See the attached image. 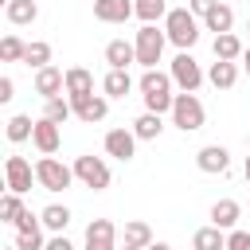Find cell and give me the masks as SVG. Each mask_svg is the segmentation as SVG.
I'll return each instance as SVG.
<instances>
[{"mask_svg":"<svg viewBox=\"0 0 250 250\" xmlns=\"http://www.w3.org/2000/svg\"><path fill=\"white\" fill-rule=\"evenodd\" d=\"M141 98H145V109L148 113H172V102H176V94H172V74H160V70H145L141 74Z\"/></svg>","mask_w":250,"mask_h":250,"instance_id":"cell-1","label":"cell"},{"mask_svg":"<svg viewBox=\"0 0 250 250\" xmlns=\"http://www.w3.org/2000/svg\"><path fill=\"white\" fill-rule=\"evenodd\" d=\"M164 35H168V43H176L180 51H191V47L199 43V23H195L191 8H172V12L164 16Z\"/></svg>","mask_w":250,"mask_h":250,"instance_id":"cell-2","label":"cell"},{"mask_svg":"<svg viewBox=\"0 0 250 250\" xmlns=\"http://www.w3.org/2000/svg\"><path fill=\"white\" fill-rule=\"evenodd\" d=\"M164 43H168V35L164 31H156V23H141V31H137V62L145 66V70H156V62H160V55H164Z\"/></svg>","mask_w":250,"mask_h":250,"instance_id":"cell-3","label":"cell"},{"mask_svg":"<svg viewBox=\"0 0 250 250\" xmlns=\"http://www.w3.org/2000/svg\"><path fill=\"white\" fill-rule=\"evenodd\" d=\"M203 102L195 98V94H176V102H172V125L176 129H184V133H195V129H203Z\"/></svg>","mask_w":250,"mask_h":250,"instance_id":"cell-4","label":"cell"},{"mask_svg":"<svg viewBox=\"0 0 250 250\" xmlns=\"http://www.w3.org/2000/svg\"><path fill=\"white\" fill-rule=\"evenodd\" d=\"M35 180H39V188H47V191H62V188L74 184V168H66V164L55 160V156H43V160L35 164Z\"/></svg>","mask_w":250,"mask_h":250,"instance_id":"cell-5","label":"cell"},{"mask_svg":"<svg viewBox=\"0 0 250 250\" xmlns=\"http://www.w3.org/2000/svg\"><path fill=\"white\" fill-rule=\"evenodd\" d=\"M74 180L102 191V188H109V164L102 156H74Z\"/></svg>","mask_w":250,"mask_h":250,"instance_id":"cell-6","label":"cell"},{"mask_svg":"<svg viewBox=\"0 0 250 250\" xmlns=\"http://www.w3.org/2000/svg\"><path fill=\"white\" fill-rule=\"evenodd\" d=\"M168 74H172V82H176L184 94H195L199 82H203V70H199V62H195L188 51H180V55L172 59V70H168Z\"/></svg>","mask_w":250,"mask_h":250,"instance_id":"cell-7","label":"cell"},{"mask_svg":"<svg viewBox=\"0 0 250 250\" xmlns=\"http://www.w3.org/2000/svg\"><path fill=\"white\" fill-rule=\"evenodd\" d=\"M4 180H8V191L23 195V191H31L35 168H31V164H27L23 156H8V160H4Z\"/></svg>","mask_w":250,"mask_h":250,"instance_id":"cell-8","label":"cell"},{"mask_svg":"<svg viewBox=\"0 0 250 250\" xmlns=\"http://www.w3.org/2000/svg\"><path fill=\"white\" fill-rule=\"evenodd\" d=\"M62 90H66V70H59V66H43V70H35V94H39L43 102L62 98Z\"/></svg>","mask_w":250,"mask_h":250,"instance_id":"cell-9","label":"cell"},{"mask_svg":"<svg viewBox=\"0 0 250 250\" xmlns=\"http://www.w3.org/2000/svg\"><path fill=\"white\" fill-rule=\"evenodd\" d=\"M86 250H117V227L109 219H94L86 227Z\"/></svg>","mask_w":250,"mask_h":250,"instance_id":"cell-10","label":"cell"},{"mask_svg":"<svg viewBox=\"0 0 250 250\" xmlns=\"http://www.w3.org/2000/svg\"><path fill=\"white\" fill-rule=\"evenodd\" d=\"M70 105H74V117H78V121H86V125H94V121H102V117L109 113V102H105L102 94H86V98H70Z\"/></svg>","mask_w":250,"mask_h":250,"instance_id":"cell-11","label":"cell"},{"mask_svg":"<svg viewBox=\"0 0 250 250\" xmlns=\"http://www.w3.org/2000/svg\"><path fill=\"white\" fill-rule=\"evenodd\" d=\"M31 141H35V148H39L43 156H55V152H59V145H62V133H59V125H55V121L39 117V121H35V133H31Z\"/></svg>","mask_w":250,"mask_h":250,"instance_id":"cell-12","label":"cell"},{"mask_svg":"<svg viewBox=\"0 0 250 250\" xmlns=\"http://www.w3.org/2000/svg\"><path fill=\"white\" fill-rule=\"evenodd\" d=\"M105 152L117 156V160H133V152H137V133H133V129H109V133H105Z\"/></svg>","mask_w":250,"mask_h":250,"instance_id":"cell-13","label":"cell"},{"mask_svg":"<svg viewBox=\"0 0 250 250\" xmlns=\"http://www.w3.org/2000/svg\"><path fill=\"white\" fill-rule=\"evenodd\" d=\"M195 164H199V172H211V176L219 172V176H223V172L230 168V152H227L223 145H207V148H199Z\"/></svg>","mask_w":250,"mask_h":250,"instance_id":"cell-14","label":"cell"},{"mask_svg":"<svg viewBox=\"0 0 250 250\" xmlns=\"http://www.w3.org/2000/svg\"><path fill=\"white\" fill-rule=\"evenodd\" d=\"M94 16H98L102 23H125V20L137 16V12H133L129 0H94Z\"/></svg>","mask_w":250,"mask_h":250,"instance_id":"cell-15","label":"cell"},{"mask_svg":"<svg viewBox=\"0 0 250 250\" xmlns=\"http://www.w3.org/2000/svg\"><path fill=\"white\" fill-rule=\"evenodd\" d=\"M105 62H109V70H125L129 62H137V47L125 43V39H109L105 43Z\"/></svg>","mask_w":250,"mask_h":250,"instance_id":"cell-16","label":"cell"},{"mask_svg":"<svg viewBox=\"0 0 250 250\" xmlns=\"http://www.w3.org/2000/svg\"><path fill=\"white\" fill-rule=\"evenodd\" d=\"M238 215H242V207H238L234 199H219V203L211 207V227H219V230H234Z\"/></svg>","mask_w":250,"mask_h":250,"instance_id":"cell-17","label":"cell"},{"mask_svg":"<svg viewBox=\"0 0 250 250\" xmlns=\"http://www.w3.org/2000/svg\"><path fill=\"white\" fill-rule=\"evenodd\" d=\"M66 94H70V98L94 94V74H90L86 66H70V70H66Z\"/></svg>","mask_w":250,"mask_h":250,"instance_id":"cell-18","label":"cell"},{"mask_svg":"<svg viewBox=\"0 0 250 250\" xmlns=\"http://www.w3.org/2000/svg\"><path fill=\"white\" fill-rule=\"evenodd\" d=\"M207 78H211V86H215V90H230V86L238 82V66H234V62L215 59V62H211V70H207Z\"/></svg>","mask_w":250,"mask_h":250,"instance_id":"cell-19","label":"cell"},{"mask_svg":"<svg viewBox=\"0 0 250 250\" xmlns=\"http://www.w3.org/2000/svg\"><path fill=\"white\" fill-rule=\"evenodd\" d=\"M191 250H227V234L219 227H199L191 234Z\"/></svg>","mask_w":250,"mask_h":250,"instance_id":"cell-20","label":"cell"},{"mask_svg":"<svg viewBox=\"0 0 250 250\" xmlns=\"http://www.w3.org/2000/svg\"><path fill=\"white\" fill-rule=\"evenodd\" d=\"M242 39L234 35V31H227V35H215V59H223V62H234V59H242Z\"/></svg>","mask_w":250,"mask_h":250,"instance_id":"cell-21","label":"cell"},{"mask_svg":"<svg viewBox=\"0 0 250 250\" xmlns=\"http://www.w3.org/2000/svg\"><path fill=\"white\" fill-rule=\"evenodd\" d=\"M4 16H8V23L23 27V23H31V20L39 16V4H35V0H12V4L4 8Z\"/></svg>","mask_w":250,"mask_h":250,"instance_id":"cell-22","label":"cell"},{"mask_svg":"<svg viewBox=\"0 0 250 250\" xmlns=\"http://www.w3.org/2000/svg\"><path fill=\"white\" fill-rule=\"evenodd\" d=\"M102 90H105V98H125V94L133 90L129 70H109V74L102 78Z\"/></svg>","mask_w":250,"mask_h":250,"instance_id":"cell-23","label":"cell"},{"mask_svg":"<svg viewBox=\"0 0 250 250\" xmlns=\"http://www.w3.org/2000/svg\"><path fill=\"white\" fill-rule=\"evenodd\" d=\"M133 12H137L141 23H156V20H164L172 8H168L164 0H133Z\"/></svg>","mask_w":250,"mask_h":250,"instance_id":"cell-24","label":"cell"},{"mask_svg":"<svg viewBox=\"0 0 250 250\" xmlns=\"http://www.w3.org/2000/svg\"><path fill=\"white\" fill-rule=\"evenodd\" d=\"M160 129H164L160 113H141V117L133 121V133H137V141H156V137H160Z\"/></svg>","mask_w":250,"mask_h":250,"instance_id":"cell-25","label":"cell"},{"mask_svg":"<svg viewBox=\"0 0 250 250\" xmlns=\"http://www.w3.org/2000/svg\"><path fill=\"white\" fill-rule=\"evenodd\" d=\"M203 23H207V31H215V35H227V31L234 27V12H230L227 4H219V8H215L207 20H203Z\"/></svg>","mask_w":250,"mask_h":250,"instance_id":"cell-26","label":"cell"},{"mask_svg":"<svg viewBox=\"0 0 250 250\" xmlns=\"http://www.w3.org/2000/svg\"><path fill=\"white\" fill-rule=\"evenodd\" d=\"M39 219H43V227H47V230L62 234V230H66V223H70V211H66V207H59V203H51V207H43V215H39Z\"/></svg>","mask_w":250,"mask_h":250,"instance_id":"cell-27","label":"cell"},{"mask_svg":"<svg viewBox=\"0 0 250 250\" xmlns=\"http://www.w3.org/2000/svg\"><path fill=\"white\" fill-rule=\"evenodd\" d=\"M70 113H74L70 98H51V102H43V117H47V121H55V125H62Z\"/></svg>","mask_w":250,"mask_h":250,"instance_id":"cell-28","label":"cell"},{"mask_svg":"<svg viewBox=\"0 0 250 250\" xmlns=\"http://www.w3.org/2000/svg\"><path fill=\"white\" fill-rule=\"evenodd\" d=\"M125 242L129 246H152V230H148V223H141V219H133V223H125Z\"/></svg>","mask_w":250,"mask_h":250,"instance_id":"cell-29","label":"cell"},{"mask_svg":"<svg viewBox=\"0 0 250 250\" xmlns=\"http://www.w3.org/2000/svg\"><path fill=\"white\" fill-rule=\"evenodd\" d=\"M23 55H27V43H23L20 35H4V39H0V59H4V62H20Z\"/></svg>","mask_w":250,"mask_h":250,"instance_id":"cell-30","label":"cell"},{"mask_svg":"<svg viewBox=\"0 0 250 250\" xmlns=\"http://www.w3.org/2000/svg\"><path fill=\"white\" fill-rule=\"evenodd\" d=\"M31 133H35V121H31L27 113H16V117L8 121V141H16V145H20V141H27Z\"/></svg>","mask_w":250,"mask_h":250,"instance_id":"cell-31","label":"cell"},{"mask_svg":"<svg viewBox=\"0 0 250 250\" xmlns=\"http://www.w3.org/2000/svg\"><path fill=\"white\" fill-rule=\"evenodd\" d=\"M23 62H27V66H35V70L51 66V43H27V55H23Z\"/></svg>","mask_w":250,"mask_h":250,"instance_id":"cell-32","label":"cell"},{"mask_svg":"<svg viewBox=\"0 0 250 250\" xmlns=\"http://www.w3.org/2000/svg\"><path fill=\"white\" fill-rule=\"evenodd\" d=\"M20 215H23V203H20V195H16V191H8V195L0 199V219L16 227V219H20Z\"/></svg>","mask_w":250,"mask_h":250,"instance_id":"cell-33","label":"cell"},{"mask_svg":"<svg viewBox=\"0 0 250 250\" xmlns=\"http://www.w3.org/2000/svg\"><path fill=\"white\" fill-rule=\"evenodd\" d=\"M16 250H47V246H43V230H27V234H16Z\"/></svg>","mask_w":250,"mask_h":250,"instance_id":"cell-34","label":"cell"},{"mask_svg":"<svg viewBox=\"0 0 250 250\" xmlns=\"http://www.w3.org/2000/svg\"><path fill=\"white\" fill-rule=\"evenodd\" d=\"M227 250H250V234L246 230H227Z\"/></svg>","mask_w":250,"mask_h":250,"instance_id":"cell-35","label":"cell"},{"mask_svg":"<svg viewBox=\"0 0 250 250\" xmlns=\"http://www.w3.org/2000/svg\"><path fill=\"white\" fill-rule=\"evenodd\" d=\"M43 227V219H35L31 211H23L20 219H16V234H27V230H39Z\"/></svg>","mask_w":250,"mask_h":250,"instance_id":"cell-36","label":"cell"},{"mask_svg":"<svg viewBox=\"0 0 250 250\" xmlns=\"http://www.w3.org/2000/svg\"><path fill=\"white\" fill-rule=\"evenodd\" d=\"M188 8H191V16H203V20H207V16L219 8V0H188Z\"/></svg>","mask_w":250,"mask_h":250,"instance_id":"cell-37","label":"cell"},{"mask_svg":"<svg viewBox=\"0 0 250 250\" xmlns=\"http://www.w3.org/2000/svg\"><path fill=\"white\" fill-rule=\"evenodd\" d=\"M12 90H16V82H12L8 74H4V78H0V102H12V98H16Z\"/></svg>","mask_w":250,"mask_h":250,"instance_id":"cell-38","label":"cell"},{"mask_svg":"<svg viewBox=\"0 0 250 250\" xmlns=\"http://www.w3.org/2000/svg\"><path fill=\"white\" fill-rule=\"evenodd\" d=\"M47 250H74V246H70V242H66V238H62V234H55V238H51V242H47Z\"/></svg>","mask_w":250,"mask_h":250,"instance_id":"cell-39","label":"cell"},{"mask_svg":"<svg viewBox=\"0 0 250 250\" xmlns=\"http://www.w3.org/2000/svg\"><path fill=\"white\" fill-rule=\"evenodd\" d=\"M242 66H246V74H250V47L242 51Z\"/></svg>","mask_w":250,"mask_h":250,"instance_id":"cell-40","label":"cell"},{"mask_svg":"<svg viewBox=\"0 0 250 250\" xmlns=\"http://www.w3.org/2000/svg\"><path fill=\"white\" fill-rule=\"evenodd\" d=\"M148 250H172V246H164V242H152V246H148Z\"/></svg>","mask_w":250,"mask_h":250,"instance_id":"cell-41","label":"cell"},{"mask_svg":"<svg viewBox=\"0 0 250 250\" xmlns=\"http://www.w3.org/2000/svg\"><path fill=\"white\" fill-rule=\"evenodd\" d=\"M242 172H246V184H250V156H246V164H242Z\"/></svg>","mask_w":250,"mask_h":250,"instance_id":"cell-42","label":"cell"},{"mask_svg":"<svg viewBox=\"0 0 250 250\" xmlns=\"http://www.w3.org/2000/svg\"><path fill=\"white\" fill-rule=\"evenodd\" d=\"M117 250H145V246H129V242H125V246H117Z\"/></svg>","mask_w":250,"mask_h":250,"instance_id":"cell-43","label":"cell"},{"mask_svg":"<svg viewBox=\"0 0 250 250\" xmlns=\"http://www.w3.org/2000/svg\"><path fill=\"white\" fill-rule=\"evenodd\" d=\"M8 250H16V246H8Z\"/></svg>","mask_w":250,"mask_h":250,"instance_id":"cell-44","label":"cell"},{"mask_svg":"<svg viewBox=\"0 0 250 250\" xmlns=\"http://www.w3.org/2000/svg\"><path fill=\"white\" fill-rule=\"evenodd\" d=\"M246 31H250V23H246Z\"/></svg>","mask_w":250,"mask_h":250,"instance_id":"cell-45","label":"cell"}]
</instances>
